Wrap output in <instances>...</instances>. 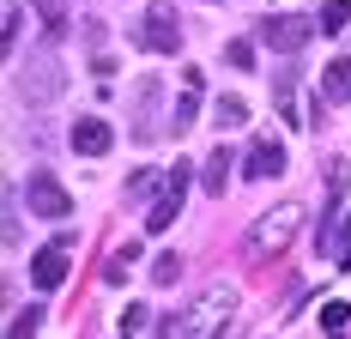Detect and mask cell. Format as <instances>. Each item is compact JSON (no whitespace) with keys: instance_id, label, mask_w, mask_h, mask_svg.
Wrapping results in <instances>:
<instances>
[{"instance_id":"19","label":"cell","mask_w":351,"mask_h":339,"mask_svg":"<svg viewBox=\"0 0 351 339\" xmlns=\"http://www.w3.org/2000/svg\"><path fill=\"white\" fill-rule=\"evenodd\" d=\"M36 12H43V25H49V36H61L67 31V6H61V0H31Z\"/></svg>"},{"instance_id":"1","label":"cell","mask_w":351,"mask_h":339,"mask_svg":"<svg viewBox=\"0 0 351 339\" xmlns=\"http://www.w3.org/2000/svg\"><path fill=\"white\" fill-rule=\"evenodd\" d=\"M237 315V285H206L194 303L164 321V339H218Z\"/></svg>"},{"instance_id":"22","label":"cell","mask_w":351,"mask_h":339,"mask_svg":"<svg viewBox=\"0 0 351 339\" xmlns=\"http://www.w3.org/2000/svg\"><path fill=\"white\" fill-rule=\"evenodd\" d=\"M145 315H152V309H145V303H134V309H121V339H140V327H145Z\"/></svg>"},{"instance_id":"12","label":"cell","mask_w":351,"mask_h":339,"mask_svg":"<svg viewBox=\"0 0 351 339\" xmlns=\"http://www.w3.org/2000/svg\"><path fill=\"white\" fill-rule=\"evenodd\" d=\"M200 97H206V79H200V67H188V73H182V97H176V109H170V128H176V134H188V128H194Z\"/></svg>"},{"instance_id":"4","label":"cell","mask_w":351,"mask_h":339,"mask_svg":"<svg viewBox=\"0 0 351 339\" xmlns=\"http://www.w3.org/2000/svg\"><path fill=\"white\" fill-rule=\"evenodd\" d=\"M188 176H194V164H170L164 188H158V200H152V212H145V231H152V237H158V231H170L176 218H182V194H188Z\"/></svg>"},{"instance_id":"14","label":"cell","mask_w":351,"mask_h":339,"mask_svg":"<svg viewBox=\"0 0 351 339\" xmlns=\"http://www.w3.org/2000/svg\"><path fill=\"white\" fill-rule=\"evenodd\" d=\"M200 182H206V194H212V200H218V194L230 188V152H224V145H218V152L206 158V170H200Z\"/></svg>"},{"instance_id":"5","label":"cell","mask_w":351,"mask_h":339,"mask_svg":"<svg viewBox=\"0 0 351 339\" xmlns=\"http://www.w3.org/2000/svg\"><path fill=\"white\" fill-rule=\"evenodd\" d=\"M25 206H31L36 218H73V194L49 176V170H36L31 182H25Z\"/></svg>"},{"instance_id":"17","label":"cell","mask_w":351,"mask_h":339,"mask_svg":"<svg viewBox=\"0 0 351 339\" xmlns=\"http://www.w3.org/2000/svg\"><path fill=\"white\" fill-rule=\"evenodd\" d=\"M346 25H351V6H346V0H327V6H321V31H327V36H339Z\"/></svg>"},{"instance_id":"2","label":"cell","mask_w":351,"mask_h":339,"mask_svg":"<svg viewBox=\"0 0 351 339\" xmlns=\"http://www.w3.org/2000/svg\"><path fill=\"white\" fill-rule=\"evenodd\" d=\"M297 231H303V206H297V200H285V206H273V212H261V218H254V231L243 237L248 261H273V255H285Z\"/></svg>"},{"instance_id":"18","label":"cell","mask_w":351,"mask_h":339,"mask_svg":"<svg viewBox=\"0 0 351 339\" xmlns=\"http://www.w3.org/2000/svg\"><path fill=\"white\" fill-rule=\"evenodd\" d=\"M36 327H43V309H19L12 327H6V339H36Z\"/></svg>"},{"instance_id":"9","label":"cell","mask_w":351,"mask_h":339,"mask_svg":"<svg viewBox=\"0 0 351 339\" xmlns=\"http://www.w3.org/2000/svg\"><path fill=\"white\" fill-rule=\"evenodd\" d=\"M67 139H73L79 158H104L109 145H115V128H109L104 115H85V121H73V128H67Z\"/></svg>"},{"instance_id":"6","label":"cell","mask_w":351,"mask_h":339,"mask_svg":"<svg viewBox=\"0 0 351 339\" xmlns=\"http://www.w3.org/2000/svg\"><path fill=\"white\" fill-rule=\"evenodd\" d=\"M67 261H73V237L61 231L55 242H43V248L31 255V285L36 291H55V285L67 279Z\"/></svg>"},{"instance_id":"15","label":"cell","mask_w":351,"mask_h":339,"mask_svg":"<svg viewBox=\"0 0 351 339\" xmlns=\"http://www.w3.org/2000/svg\"><path fill=\"white\" fill-rule=\"evenodd\" d=\"M273 97H279V115H285V121L303 128V115H297V73H279V79H273Z\"/></svg>"},{"instance_id":"8","label":"cell","mask_w":351,"mask_h":339,"mask_svg":"<svg viewBox=\"0 0 351 339\" xmlns=\"http://www.w3.org/2000/svg\"><path fill=\"white\" fill-rule=\"evenodd\" d=\"M134 43L152 49V55H176V49H182V25H176V12H145L140 31H134Z\"/></svg>"},{"instance_id":"24","label":"cell","mask_w":351,"mask_h":339,"mask_svg":"<svg viewBox=\"0 0 351 339\" xmlns=\"http://www.w3.org/2000/svg\"><path fill=\"white\" fill-rule=\"evenodd\" d=\"M0 43H6V49L19 43V6H12V0H6V12H0Z\"/></svg>"},{"instance_id":"20","label":"cell","mask_w":351,"mask_h":339,"mask_svg":"<svg viewBox=\"0 0 351 339\" xmlns=\"http://www.w3.org/2000/svg\"><path fill=\"white\" fill-rule=\"evenodd\" d=\"M134 255H140L134 242H121V248L109 255V267H104V279H109V285H121V272H128V261H134Z\"/></svg>"},{"instance_id":"11","label":"cell","mask_w":351,"mask_h":339,"mask_svg":"<svg viewBox=\"0 0 351 339\" xmlns=\"http://www.w3.org/2000/svg\"><path fill=\"white\" fill-rule=\"evenodd\" d=\"M243 176H254V182H273V176H285V145L261 134L254 145H248V158H243Z\"/></svg>"},{"instance_id":"25","label":"cell","mask_w":351,"mask_h":339,"mask_svg":"<svg viewBox=\"0 0 351 339\" xmlns=\"http://www.w3.org/2000/svg\"><path fill=\"white\" fill-rule=\"evenodd\" d=\"M224 61H230V67H254V43H230Z\"/></svg>"},{"instance_id":"7","label":"cell","mask_w":351,"mask_h":339,"mask_svg":"<svg viewBox=\"0 0 351 339\" xmlns=\"http://www.w3.org/2000/svg\"><path fill=\"white\" fill-rule=\"evenodd\" d=\"M315 31H321L315 19H297V12H279V19H267V25H261V43H267V49H279V55H297V49H303V43H309Z\"/></svg>"},{"instance_id":"3","label":"cell","mask_w":351,"mask_h":339,"mask_svg":"<svg viewBox=\"0 0 351 339\" xmlns=\"http://www.w3.org/2000/svg\"><path fill=\"white\" fill-rule=\"evenodd\" d=\"M19 91H25V103H49V97H61V61H55V49H36V55H25Z\"/></svg>"},{"instance_id":"23","label":"cell","mask_w":351,"mask_h":339,"mask_svg":"<svg viewBox=\"0 0 351 339\" xmlns=\"http://www.w3.org/2000/svg\"><path fill=\"white\" fill-rule=\"evenodd\" d=\"M152 279H158V285H176V279H182V261H176V255H158V261H152Z\"/></svg>"},{"instance_id":"10","label":"cell","mask_w":351,"mask_h":339,"mask_svg":"<svg viewBox=\"0 0 351 339\" xmlns=\"http://www.w3.org/2000/svg\"><path fill=\"white\" fill-rule=\"evenodd\" d=\"M315 255H327L333 267H351V206L333 218V224H321V231H315Z\"/></svg>"},{"instance_id":"16","label":"cell","mask_w":351,"mask_h":339,"mask_svg":"<svg viewBox=\"0 0 351 339\" xmlns=\"http://www.w3.org/2000/svg\"><path fill=\"white\" fill-rule=\"evenodd\" d=\"M321 327H327V339H346L351 334V309L346 303H321Z\"/></svg>"},{"instance_id":"13","label":"cell","mask_w":351,"mask_h":339,"mask_svg":"<svg viewBox=\"0 0 351 339\" xmlns=\"http://www.w3.org/2000/svg\"><path fill=\"white\" fill-rule=\"evenodd\" d=\"M321 91H327V103H351V61H327L321 67Z\"/></svg>"},{"instance_id":"21","label":"cell","mask_w":351,"mask_h":339,"mask_svg":"<svg viewBox=\"0 0 351 339\" xmlns=\"http://www.w3.org/2000/svg\"><path fill=\"white\" fill-rule=\"evenodd\" d=\"M243 97H218V128H243Z\"/></svg>"}]
</instances>
